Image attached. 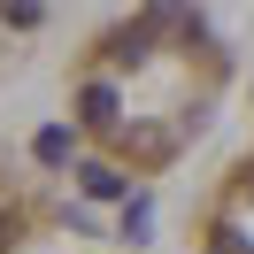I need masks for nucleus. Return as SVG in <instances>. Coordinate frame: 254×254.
<instances>
[{
    "label": "nucleus",
    "mask_w": 254,
    "mask_h": 254,
    "mask_svg": "<svg viewBox=\"0 0 254 254\" xmlns=\"http://www.w3.org/2000/svg\"><path fill=\"white\" fill-rule=\"evenodd\" d=\"M124 154H131V162H170V131H154V124H139V131H131V139H124Z\"/></svg>",
    "instance_id": "1"
},
{
    "label": "nucleus",
    "mask_w": 254,
    "mask_h": 254,
    "mask_svg": "<svg viewBox=\"0 0 254 254\" xmlns=\"http://www.w3.org/2000/svg\"><path fill=\"white\" fill-rule=\"evenodd\" d=\"M77 116H85L93 131H108V124H116V93H108V85H85V93H77Z\"/></svg>",
    "instance_id": "2"
},
{
    "label": "nucleus",
    "mask_w": 254,
    "mask_h": 254,
    "mask_svg": "<svg viewBox=\"0 0 254 254\" xmlns=\"http://www.w3.org/2000/svg\"><path fill=\"white\" fill-rule=\"evenodd\" d=\"M85 192H93V200H116V192H124V177H116V170H100V162H93V170H85Z\"/></svg>",
    "instance_id": "3"
},
{
    "label": "nucleus",
    "mask_w": 254,
    "mask_h": 254,
    "mask_svg": "<svg viewBox=\"0 0 254 254\" xmlns=\"http://www.w3.org/2000/svg\"><path fill=\"white\" fill-rule=\"evenodd\" d=\"M31 146H39V162H62V154H69V131H39Z\"/></svg>",
    "instance_id": "4"
},
{
    "label": "nucleus",
    "mask_w": 254,
    "mask_h": 254,
    "mask_svg": "<svg viewBox=\"0 0 254 254\" xmlns=\"http://www.w3.org/2000/svg\"><path fill=\"white\" fill-rule=\"evenodd\" d=\"M216 254H247V247H239V239H231V231H216Z\"/></svg>",
    "instance_id": "5"
},
{
    "label": "nucleus",
    "mask_w": 254,
    "mask_h": 254,
    "mask_svg": "<svg viewBox=\"0 0 254 254\" xmlns=\"http://www.w3.org/2000/svg\"><path fill=\"white\" fill-rule=\"evenodd\" d=\"M0 247H8V216H0Z\"/></svg>",
    "instance_id": "6"
},
{
    "label": "nucleus",
    "mask_w": 254,
    "mask_h": 254,
    "mask_svg": "<svg viewBox=\"0 0 254 254\" xmlns=\"http://www.w3.org/2000/svg\"><path fill=\"white\" fill-rule=\"evenodd\" d=\"M247 192H254V177H247Z\"/></svg>",
    "instance_id": "7"
}]
</instances>
